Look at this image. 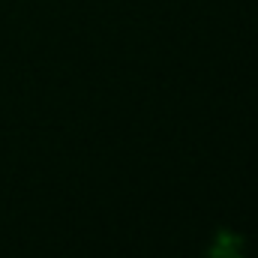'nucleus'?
Instances as JSON below:
<instances>
[{"instance_id":"nucleus-1","label":"nucleus","mask_w":258,"mask_h":258,"mask_svg":"<svg viewBox=\"0 0 258 258\" xmlns=\"http://www.w3.org/2000/svg\"><path fill=\"white\" fill-rule=\"evenodd\" d=\"M210 258H243L240 240L231 237V234H219V240H216L213 249H210Z\"/></svg>"}]
</instances>
